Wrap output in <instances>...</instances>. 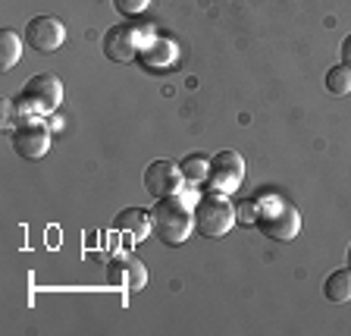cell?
<instances>
[{
	"mask_svg": "<svg viewBox=\"0 0 351 336\" xmlns=\"http://www.w3.org/2000/svg\"><path fill=\"white\" fill-rule=\"evenodd\" d=\"M201 195H191V192H179V195L169 198H157V205L151 211V227L154 236L169 245V249H179L185 239L195 229V201Z\"/></svg>",
	"mask_w": 351,
	"mask_h": 336,
	"instance_id": "obj_1",
	"label": "cell"
},
{
	"mask_svg": "<svg viewBox=\"0 0 351 336\" xmlns=\"http://www.w3.org/2000/svg\"><path fill=\"white\" fill-rule=\"evenodd\" d=\"M254 227L273 242H292L301 233V214L295 205H289L279 195L257 198V217Z\"/></svg>",
	"mask_w": 351,
	"mask_h": 336,
	"instance_id": "obj_2",
	"label": "cell"
},
{
	"mask_svg": "<svg viewBox=\"0 0 351 336\" xmlns=\"http://www.w3.org/2000/svg\"><path fill=\"white\" fill-rule=\"evenodd\" d=\"M239 223V208L229 201V195L204 192L195 201V229L207 239H219Z\"/></svg>",
	"mask_w": 351,
	"mask_h": 336,
	"instance_id": "obj_3",
	"label": "cell"
},
{
	"mask_svg": "<svg viewBox=\"0 0 351 336\" xmlns=\"http://www.w3.org/2000/svg\"><path fill=\"white\" fill-rule=\"evenodd\" d=\"M63 104V82L53 73H38L22 85L16 107L22 117H47Z\"/></svg>",
	"mask_w": 351,
	"mask_h": 336,
	"instance_id": "obj_4",
	"label": "cell"
},
{
	"mask_svg": "<svg viewBox=\"0 0 351 336\" xmlns=\"http://www.w3.org/2000/svg\"><path fill=\"white\" fill-rule=\"evenodd\" d=\"M10 145L19 157L25 161H38L51 151V123L44 117H22L16 123L13 135H10Z\"/></svg>",
	"mask_w": 351,
	"mask_h": 336,
	"instance_id": "obj_5",
	"label": "cell"
},
{
	"mask_svg": "<svg viewBox=\"0 0 351 336\" xmlns=\"http://www.w3.org/2000/svg\"><path fill=\"white\" fill-rule=\"evenodd\" d=\"M245 179V157L239 151H217L210 157V176H207V192H219V195H232Z\"/></svg>",
	"mask_w": 351,
	"mask_h": 336,
	"instance_id": "obj_6",
	"label": "cell"
},
{
	"mask_svg": "<svg viewBox=\"0 0 351 336\" xmlns=\"http://www.w3.org/2000/svg\"><path fill=\"white\" fill-rule=\"evenodd\" d=\"M25 44L38 54H53L66 44V25L57 19V16H35L25 25Z\"/></svg>",
	"mask_w": 351,
	"mask_h": 336,
	"instance_id": "obj_7",
	"label": "cell"
},
{
	"mask_svg": "<svg viewBox=\"0 0 351 336\" xmlns=\"http://www.w3.org/2000/svg\"><path fill=\"white\" fill-rule=\"evenodd\" d=\"M145 189L151 198H169L185 189L182 167L173 161H154L145 167Z\"/></svg>",
	"mask_w": 351,
	"mask_h": 336,
	"instance_id": "obj_8",
	"label": "cell"
},
{
	"mask_svg": "<svg viewBox=\"0 0 351 336\" xmlns=\"http://www.w3.org/2000/svg\"><path fill=\"white\" fill-rule=\"evenodd\" d=\"M104 57L113 60V63H129V60H138V25H129V22H123V25H113V29L104 35Z\"/></svg>",
	"mask_w": 351,
	"mask_h": 336,
	"instance_id": "obj_9",
	"label": "cell"
},
{
	"mask_svg": "<svg viewBox=\"0 0 351 336\" xmlns=\"http://www.w3.org/2000/svg\"><path fill=\"white\" fill-rule=\"evenodd\" d=\"M179 60V47H176L173 38H154L145 51H138V63L145 66L147 73H163Z\"/></svg>",
	"mask_w": 351,
	"mask_h": 336,
	"instance_id": "obj_10",
	"label": "cell"
},
{
	"mask_svg": "<svg viewBox=\"0 0 351 336\" xmlns=\"http://www.w3.org/2000/svg\"><path fill=\"white\" fill-rule=\"evenodd\" d=\"M110 280L119 286H125L129 293H138L147 283V267L138 261V258H119V261L110 264Z\"/></svg>",
	"mask_w": 351,
	"mask_h": 336,
	"instance_id": "obj_11",
	"label": "cell"
},
{
	"mask_svg": "<svg viewBox=\"0 0 351 336\" xmlns=\"http://www.w3.org/2000/svg\"><path fill=\"white\" fill-rule=\"evenodd\" d=\"M113 227H117L119 233H129L132 239H145V236L154 229L151 227V211H141V208H125V211L117 214Z\"/></svg>",
	"mask_w": 351,
	"mask_h": 336,
	"instance_id": "obj_12",
	"label": "cell"
},
{
	"mask_svg": "<svg viewBox=\"0 0 351 336\" xmlns=\"http://www.w3.org/2000/svg\"><path fill=\"white\" fill-rule=\"evenodd\" d=\"M323 295H326L332 305H345L351 302V267H342V271H332L323 283Z\"/></svg>",
	"mask_w": 351,
	"mask_h": 336,
	"instance_id": "obj_13",
	"label": "cell"
},
{
	"mask_svg": "<svg viewBox=\"0 0 351 336\" xmlns=\"http://www.w3.org/2000/svg\"><path fill=\"white\" fill-rule=\"evenodd\" d=\"M179 167H182L185 183L201 186V183H207V176H210V157H207V154H185L182 161H179Z\"/></svg>",
	"mask_w": 351,
	"mask_h": 336,
	"instance_id": "obj_14",
	"label": "cell"
},
{
	"mask_svg": "<svg viewBox=\"0 0 351 336\" xmlns=\"http://www.w3.org/2000/svg\"><path fill=\"white\" fill-rule=\"evenodd\" d=\"M323 85H326L329 95H336V98L351 95V66H345V63L329 66L326 76H323Z\"/></svg>",
	"mask_w": 351,
	"mask_h": 336,
	"instance_id": "obj_15",
	"label": "cell"
},
{
	"mask_svg": "<svg viewBox=\"0 0 351 336\" xmlns=\"http://www.w3.org/2000/svg\"><path fill=\"white\" fill-rule=\"evenodd\" d=\"M22 57V38L16 35V32L3 29L0 32V66L3 69H13L16 63H19Z\"/></svg>",
	"mask_w": 351,
	"mask_h": 336,
	"instance_id": "obj_16",
	"label": "cell"
},
{
	"mask_svg": "<svg viewBox=\"0 0 351 336\" xmlns=\"http://www.w3.org/2000/svg\"><path fill=\"white\" fill-rule=\"evenodd\" d=\"M147 3H151V0H113V7H117L119 13L125 16V19H132V16L145 13V10H147Z\"/></svg>",
	"mask_w": 351,
	"mask_h": 336,
	"instance_id": "obj_17",
	"label": "cell"
},
{
	"mask_svg": "<svg viewBox=\"0 0 351 336\" xmlns=\"http://www.w3.org/2000/svg\"><path fill=\"white\" fill-rule=\"evenodd\" d=\"M254 217H257V201H254V198L241 201V208H239V220H241V223H254Z\"/></svg>",
	"mask_w": 351,
	"mask_h": 336,
	"instance_id": "obj_18",
	"label": "cell"
},
{
	"mask_svg": "<svg viewBox=\"0 0 351 336\" xmlns=\"http://www.w3.org/2000/svg\"><path fill=\"white\" fill-rule=\"evenodd\" d=\"M339 54H342V63H345V66H351V35H345L342 51H339Z\"/></svg>",
	"mask_w": 351,
	"mask_h": 336,
	"instance_id": "obj_19",
	"label": "cell"
},
{
	"mask_svg": "<svg viewBox=\"0 0 351 336\" xmlns=\"http://www.w3.org/2000/svg\"><path fill=\"white\" fill-rule=\"evenodd\" d=\"M348 267H351V245H348Z\"/></svg>",
	"mask_w": 351,
	"mask_h": 336,
	"instance_id": "obj_20",
	"label": "cell"
}]
</instances>
